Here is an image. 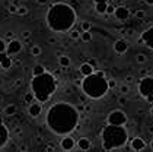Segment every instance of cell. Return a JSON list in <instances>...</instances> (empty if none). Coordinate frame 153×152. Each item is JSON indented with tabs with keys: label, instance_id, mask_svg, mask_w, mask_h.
Listing matches in <instances>:
<instances>
[{
	"label": "cell",
	"instance_id": "6da1fadb",
	"mask_svg": "<svg viewBox=\"0 0 153 152\" xmlns=\"http://www.w3.org/2000/svg\"><path fill=\"white\" fill-rule=\"evenodd\" d=\"M79 111L70 103H56L47 111L45 124L56 135H69L79 124Z\"/></svg>",
	"mask_w": 153,
	"mask_h": 152
},
{
	"label": "cell",
	"instance_id": "7a4b0ae2",
	"mask_svg": "<svg viewBox=\"0 0 153 152\" xmlns=\"http://www.w3.org/2000/svg\"><path fill=\"white\" fill-rule=\"evenodd\" d=\"M76 12L67 3H56L47 12V25L54 32H67L76 23Z\"/></svg>",
	"mask_w": 153,
	"mask_h": 152
},
{
	"label": "cell",
	"instance_id": "3957f363",
	"mask_svg": "<svg viewBox=\"0 0 153 152\" xmlns=\"http://www.w3.org/2000/svg\"><path fill=\"white\" fill-rule=\"evenodd\" d=\"M56 89H57V81H56L54 75H51L48 72H44L42 75L34 76L32 81H31V91L34 94L35 100L39 101L41 104L47 103L54 95Z\"/></svg>",
	"mask_w": 153,
	"mask_h": 152
},
{
	"label": "cell",
	"instance_id": "277c9868",
	"mask_svg": "<svg viewBox=\"0 0 153 152\" xmlns=\"http://www.w3.org/2000/svg\"><path fill=\"white\" fill-rule=\"evenodd\" d=\"M128 139V132L124 126L106 124L102 130V148L105 151H112L123 148Z\"/></svg>",
	"mask_w": 153,
	"mask_h": 152
},
{
	"label": "cell",
	"instance_id": "5b68a950",
	"mask_svg": "<svg viewBox=\"0 0 153 152\" xmlns=\"http://www.w3.org/2000/svg\"><path fill=\"white\" fill-rule=\"evenodd\" d=\"M82 91L91 100H101L109 91L108 81L105 76H101L94 72L92 75L85 76V79L82 81Z\"/></svg>",
	"mask_w": 153,
	"mask_h": 152
},
{
	"label": "cell",
	"instance_id": "8992f818",
	"mask_svg": "<svg viewBox=\"0 0 153 152\" xmlns=\"http://www.w3.org/2000/svg\"><path fill=\"white\" fill-rule=\"evenodd\" d=\"M137 89L143 98H147V97H153V76L149 75H144L139 81L137 85Z\"/></svg>",
	"mask_w": 153,
	"mask_h": 152
},
{
	"label": "cell",
	"instance_id": "52a82bcc",
	"mask_svg": "<svg viewBox=\"0 0 153 152\" xmlns=\"http://www.w3.org/2000/svg\"><path fill=\"white\" fill-rule=\"evenodd\" d=\"M127 114L121 110H114L111 111L106 117V123L108 124H115V126H124L127 123Z\"/></svg>",
	"mask_w": 153,
	"mask_h": 152
},
{
	"label": "cell",
	"instance_id": "ba28073f",
	"mask_svg": "<svg viewBox=\"0 0 153 152\" xmlns=\"http://www.w3.org/2000/svg\"><path fill=\"white\" fill-rule=\"evenodd\" d=\"M22 48H24V44L19 41V40H10L9 41V44L6 47V53L9 54V56H15V54H19L21 51H22Z\"/></svg>",
	"mask_w": 153,
	"mask_h": 152
},
{
	"label": "cell",
	"instance_id": "9c48e42d",
	"mask_svg": "<svg viewBox=\"0 0 153 152\" xmlns=\"http://www.w3.org/2000/svg\"><path fill=\"white\" fill-rule=\"evenodd\" d=\"M140 38H141V41H143V46H146L147 48L153 50V25L150 28H147L146 31H143Z\"/></svg>",
	"mask_w": 153,
	"mask_h": 152
},
{
	"label": "cell",
	"instance_id": "30bf717a",
	"mask_svg": "<svg viewBox=\"0 0 153 152\" xmlns=\"http://www.w3.org/2000/svg\"><path fill=\"white\" fill-rule=\"evenodd\" d=\"M114 16L117 18L118 21L124 22V21H127L130 18V9L126 7V6H117V7H115V12H114Z\"/></svg>",
	"mask_w": 153,
	"mask_h": 152
},
{
	"label": "cell",
	"instance_id": "8fae6325",
	"mask_svg": "<svg viewBox=\"0 0 153 152\" xmlns=\"http://www.w3.org/2000/svg\"><path fill=\"white\" fill-rule=\"evenodd\" d=\"M28 113H29V116L31 117H38L41 113H42V105H41V103L39 101H32L31 103V105H29V108H28Z\"/></svg>",
	"mask_w": 153,
	"mask_h": 152
},
{
	"label": "cell",
	"instance_id": "7c38bea8",
	"mask_svg": "<svg viewBox=\"0 0 153 152\" xmlns=\"http://www.w3.org/2000/svg\"><path fill=\"white\" fill-rule=\"evenodd\" d=\"M74 146H76L74 139H73L71 136H67V135H66V136L61 139V142H60V148H61L63 151H71Z\"/></svg>",
	"mask_w": 153,
	"mask_h": 152
},
{
	"label": "cell",
	"instance_id": "4fadbf2b",
	"mask_svg": "<svg viewBox=\"0 0 153 152\" xmlns=\"http://www.w3.org/2000/svg\"><path fill=\"white\" fill-rule=\"evenodd\" d=\"M130 148L133 149V151H143L144 148H146V142L139 138V136H136V138H133L131 142H130Z\"/></svg>",
	"mask_w": 153,
	"mask_h": 152
},
{
	"label": "cell",
	"instance_id": "5bb4252c",
	"mask_svg": "<svg viewBox=\"0 0 153 152\" xmlns=\"http://www.w3.org/2000/svg\"><path fill=\"white\" fill-rule=\"evenodd\" d=\"M127 50H128V44L126 40H117L114 43V51L117 54H124V53H127Z\"/></svg>",
	"mask_w": 153,
	"mask_h": 152
},
{
	"label": "cell",
	"instance_id": "9a60e30c",
	"mask_svg": "<svg viewBox=\"0 0 153 152\" xmlns=\"http://www.w3.org/2000/svg\"><path fill=\"white\" fill-rule=\"evenodd\" d=\"M7 140H9V130L1 123L0 124V148H3L7 143Z\"/></svg>",
	"mask_w": 153,
	"mask_h": 152
},
{
	"label": "cell",
	"instance_id": "2e32d148",
	"mask_svg": "<svg viewBox=\"0 0 153 152\" xmlns=\"http://www.w3.org/2000/svg\"><path fill=\"white\" fill-rule=\"evenodd\" d=\"M79 72L82 73V76H89V75H92L95 72V69L86 61V63H82V64L79 66Z\"/></svg>",
	"mask_w": 153,
	"mask_h": 152
},
{
	"label": "cell",
	"instance_id": "e0dca14e",
	"mask_svg": "<svg viewBox=\"0 0 153 152\" xmlns=\"http://www.w3.org/2000/svg\"><path fill=\"white\" fill-rule=\"evenodd\" d=\"M91 146H92V143H91V140L88 139V138H80L79 142H77V148L80 151H89Z\"/></svg>",
	"mask_w": 153,
	"mask_h": 152
},
{
	"label": "cell",
	"instance_id": "ac0fdd59",
	"mask_svg": "<svg viewBox=\"0 0 153 152\" xmlns=\"http://www.w3.org/2000/svg\"><path fill=\"white\" fill-rule=\"evenodd\" d=\"M59 63H60V66L63 67V69H66V67H69L70 66V63H71V60H70V57L69 56H60L59 57Z\"/></svg>",
	"mask_w": 153,
	"mask_h": 152
},
{
	"label": "cell",
	"instance_id": "d6986e66",
	"mask_svg": "<svg viewBox=\"0 0 153 152\" xmlns=\"http://www.w3.org/2000/svg\"><path fill=\"white\" fill-rule=\"evenodd\" d=\"M108 7V1H101V3H95V10L98 13H105Z\"/></svg>",
	"mask_w": 153,
	"mask_h": 152
},
{
	"label": "cell",
	"instance_id": "ffe728a7",
	"mask_svg": "<svg viewBox=\"0 0 153 152\" xmlns=\"http://www.w3.org/2000/svg\"><path fill=\"white\" fill-rule=\"evenodd\" d=\"M16 111H18V107H16L15 104H9L6 108H4V114H6V116H9V117L15 116V114H16Z\"/></svg>",
	"mask_w": 153,
	"mask_h": 152
},
{
	"label": "cell",
	"instance_id": "44dd1931",
	"mask_svg": "<svg viewBox=\"0 0 153 152\" xmlns=\"http://www.w3.org/2000/svg\"><path fill=\"white\" fill-rule=\"evenodd\" d=\"M0 67H1V69H4V70L10 69V67H12V57H10V56H7L3 61H0Z\"/></svg>",
	"mask_w": 153,
	"mask_h": 152
},
{
	"label": "cell",
	"instance_id": "7402d4cb",
	"mask_svg": "<svg viewBox=\"0 0 153 152\" xmlns=\"http://www.w3.org/2000/svg\"><path fill=\"white\" fill-rule=\"evenodd\" d=\"M44 72H47V70H45V67H44L42 64H35V67L32 69V75H34V76H38V75H42Z\"/></svg>",
	"mask_w": 153,
	"mask_h": 152
},
{
	"label": "cell",
	"instance_id": "603a6c76",
	"mask_svg": "<svg viewBox=\"0 0 153 152\" xmlns=\"http://www.w3.org/2000/svg\"><path fill=\"white\" fill-rule=\"evenodd\" d=\"M80 40L85 41V43L92 41V34H91V31H82V34H80Z\"/></svg>",
	"mask_w": 153,
	"mask_h": 152
},
{
	"label": "cell",
	"instance_id": "cb8c5ba5",
	"mask_svg": "<svg viewBox=\"0 0 153 152\" xmlns=\"http://www.w3.org/2000/svg\"><path fill=\"white\" fill-rule=\"evenodd\" d=\"M41 53H42V48H41L39 46H32V47H31V54H32V56L38 57Z\"/></svg>",
	"mask_w": 153,
	"mask_h": 152
},
{
	"label": "cell",
	"instance_id": "d4e9b609",
	"mask_svg": "<svg viewBox=\"0 0 153 152\" xmlns=\"http://www.w3.org/2000/svg\"><path fill=\"white\" fill-rule=\"evenodd\" d=\"M91 28H92V23L89 21H82L80 22V31H91Z\"/></svg>",
	"mask_w": 153,
	"mask_h": 152
},
{
	"label": "cell",
	"instance_id": "484cf974",
	"mask_svg": "<svg viewBox=\"0 0 153 152\" xmlns=\"http://www.w3.org/2000/svg\"><path fill=\"white\" fill-rule=\"evenodd\" d=\"M80 34H82V31H77V29H71L70 31V38L71 40H80Z\"/></svg>",
	"mask_w": 153,
	"mask_h": 152
},
{
	"label": "cell",
	"instance_id": "4316f807",
	"mask_svg": "<svg viewBox=\"0 0 153 152\" xmlns=\"http://www.w3.org/2000/svg\"><path fill=\"white\" fill-rule=\"evenodd\" d=\"M26 13H28V9L25 6H19L18 10H16V15H19V16H25Z\"/></svg>",
	"mask_w": 153,
	"mask_h": 152
},
{
	"label": "cell",
	"instance_id": "83f0119b",
	"mask_svg": "<svg viewBox=\"0 0 153 152\" xmlns=\"http://www.w3.org/2000/svg\"><path fill=\"white\" fill-rule=\"evenodd\" d=\"M24 100L26 101V103H29V104H31V103H32V101L35 100V97H34V94H32V91H31V92H28V94H26V95L24 97Z\"/></svg>",
	"mask_w": 153,
	"mask_h": 152
},
{
	"label": "cell",
	"instance_id": "f1b7e54d",
	"mask_svg": "<svg viewBox=\"0 0 153 152\" xmlns=\"http://www.w3.org/2000/svg\"><path fill=\"white\" fill-rule=\"evenodd\" d=\"M130 91V88H128V83H123L121 86H120V92L121 94H124V95H127Z\"/></svg>",
	"mask_w": 153,
	"mask_h": 152
},
{
	"label": "cell",
	"instance_id": "f546056e",
	"mask_svg": "<svg viewBox=\"0 0 153 152\" xmlns=\"http://www.w3.org/2000/svg\"><path fill=\"white\" fill-rule=\"evenodd\" d=\"M136 60H137V63H140V64H143V63H146V61H147V57H146L144 54H137V57H136Z\"/></svg>",
	"mask_w": 153,
	"mask_h": 152
},
{
	"label": "cell",
	"instance_id": "4dcf8cb0",
	"mask_svg": "<svg viewBox=\"0 0 153 152\" xmlns=\"http://www.w3.org/2000/svg\"><path fill=\"white\" fill-rule=\"evenodd\" d=\"M106 81H108V88H109V89L117 88V81H115V79H106Z\"/></svg>",
	"mask_w": 153,
	"mask_h": 152
},
{
	"label": "cell",
	"instance_id": "1f68e13d",
	"mask_svg": "<svg viewBox=\"0 0 153 152\" xmlns=\"http://www.w3.org/2000/svg\"><path fill=\"white\" fill-rule=\"evenodd\" d=\"M118 103H120L121 105H126L127 103H128V98H127V97H126V95L123 94V95H121V97L118 98Z\"/></svg>",
	"mask_w": 153,
	"mask_h": 152
},
{
	"label": "cell",
	"instance_id": "d6a6232c",
	"mask_svg": "<svg viewBox=\"0 0 153 152\" xmlns=\"http://www.w3.org/2000/svg\"><path fill=\"white\" fill-rule=\"evenodd\" d=\"M114 12H115V6L114 4H108V7H106V15H114Z\"/></svg>",
	"mask_w": 153,
	"mask_h": 152
},
{
	"label": "cell",
	"instance_id": "836d02e7",
	"mask_svg": "<svg viewBox=\"0 0 153 152\" xmlns=\"http://www.w3.org/2000/svg\"><path fill=\"white\" fill-rule=\"evenodd\" d=\"M136 18H137V19H144V18H146V12L144 10H137L136 12Z\"/></svg>",
	"mask_w": 153,
	"mask_h": 152
},
{
	"label": "cell",
	"instance_id": "e575fe53",
	"mask_svg": "<svg viewBox=\"0 0 153 152\" xmlns=\"http://www.w3.org/2000/svg\"><path fill=\"white\" fill-rule=\"evenodd\" d=\"M6 47H7V44L4 43V40L0 38V53H1V51H6Z\"/></svg>",
	"mask_w": 153,
	"mask_h": 152
},
{
	"label": "cell",
	"instance_id": "d590c367",
	"mask_svg": "<svg viewBox=\"0 0 153 152\" xmlns=\"http://www.w3.org/2000/svg\"><path fill=\"white\" fill-rule=\"evenodd\" d=\"M21 37H22V38H29V37H31V31H29V29L22 31V32H21Z\"/></svg>",
	"mask_w": 153,
	"mask_h": 152
},
{
	"label": "cell",
	"instance_id": "8d00e7d4",
	"mask_svg": "<svg viewBox=\"0 0 153 152\" xmlns=\"http://www.w3.org/2000/svg\"><path fill=\"white\" fill-rule=\"evenodd\" d=\"M88 63H89L94 69H98V61H96L95 58H89V61H88Z\"/></svg>",
	"mask_w": 153,
	"mask_h": 152
},
{
	"label": "cell",
	"instance_id": "74e56055",
	"mask_svg": "<svg viewBox=\"0 0 153 152\" xmlns=\"http://www.w3.org/2000/svg\"><path fill=\"white\" fill-rule=\"evenodd\" d=\"M7 9H9V12H10V13H16V10H18V6H16V4H9V7H7Z\"/></svg>",
	"mask_w": 153,
	"mask_h": 152
},
{
	"label": "cell",
	"instance_id": "f35d334b",
	"mask_svg": "<svg viewBox=\"0 0 153 152\" xmlns=\"http://www.w3.org/2000/svg\"><path fill=\"white\" fill-rule=\"evenodd\" d=\"M48 44H57V38L56 37H50L48 38Z\"/></svg>",
	"mask_w": 153,
	"mask_h": 152
},
{
	"label": "cell",
	"instance_id": "ab89813d",
	"mask_svg": "<svg viewBox=\"0 0 153 152\" xmlns=\"http://www.w3.org/2000/svg\"><path fill=\"white\" fill-rule=\"evenodd\" d=\"M133 81H134V76H133V75H128V76H126V83H131Z\"/></svg>",
	"mask_w": 153,
	"mask_h": 152
},
{
	"label": "cell",
	"instance_id": "60d3db41",
	"mask_svg": "<svg viewBox=\"0 0 153 152\" xmlns=\"http://www.w3.org/2000/svg\"><path fill=\"white\" fill-rule=\"evenodd\" d=\"M7 56H9V54H7L6 51H1V53H0V61H3L4 58L7 57Z\"/></svg>",
	"mask_w": 153,
	"mask_h": 152
},
{
	"label": "cell",
	"instance_id": "b9f144b4",
	"mask_svg": "<svg viewBox=\"0 0 153 152\" xmlns=\"http://www.w3.org/2000/svg\"><path fill=\"white\" fill-rule=\"evenodd\" d=\"M76 110H77L79 113H83V110H85V107H83V104H80V105H77V107H76Z\"/></svg>",
	"mask_w": 153,
	"mask_h": 152
},
{
	"label": "cell",
	"instance_id": "7bdbcfd3",
	"mask_svg": "<svg viewBox=\"0 0 153 152\" xmlns=\"http://www.w3.org/2000/svg\"><path fill=\"white\" fill-rule=\"evenodd\" d=\"M36 3H38V4H47L48 0H36Z\"/></svg>",
	"mask_w": 153,
	"mask_h": 152
},
{
	"label": "cell",
	"instance_id": "ee69618b",
	"mask_svg": "<svg viewBox=\"0 0 153 152\" xmlns=\"http://www.w3.org/2000/svg\"><path fill=\"white\" fill-rule=\"evenodd\" d=\"M6 37H7L9 40H12V38H13V32H12V31H9V32H6Z\"/></svg>",
	"mask_w": 153,
	"mask_h": 152
},
{
	"label": "cell",
	"instance_id": "f6af8a7d",
	"mask_svg": "<svg viewBox=\"0 0 153 152\" xmlns=\"http://www.w3.org/2000/svg\"><path fill=\"white\" fill-rule=\"evenodd\" d=\"M45 149H47V151H53V149H54V146H53V145H47V146H45Z\"/></svg>",
	"mask_w": 153,
	"mask_h": 152
},
{
	"label": "cell",
	"instance_id": "bcb514c9",
	"mask_svg": "<svg viewBox=\"0 0 153 152\" xmlns=\"http://www.w3.org/2000/svg\"><path fill=\"white\" fill-rule=\"evenodd\" d=\"M144 3L149 4V6H153V0H144Z\"/></svg>",
	"mask_w": 153,
	"mask_h": 152
},
{
	"label": "cell",
	"instance_id": "7dc6e473",
	"mask_svg": "<svg viewBox=\"0 0 153 152\" xmlns=\"http://www.w3.org/2000/svg\"><path fill=\"white\" fill-rule=\"evenodd\" d=\"M146 101H147V103H153V97H147Z\"/></svg>",
	"mask_w": 153,
	"mask_h": 152
},
{
	"label": "cell",
	"instance_id": "c3c4849f",
	"mask_svg": "<svg viewBox=\"0 0 153 152\" xmlns=\"http://www.w3.org/2000/svg\"><path fill=\"white\" fill-rule=\"evenodd\" d=\"M26 149H28V146H26V145H22V146H21V151H26Z\"/></svg>",
	"mask_w": 153,
	"mask_h": 152
},
{
	"label": "cell",
	"instance_id": "681fc988",
	"mask_svg": "<svg viewBox=\"0 0 153 152\" xmlns=\"http://www.w3.org/2000/svg\"><path fill=\"white\" fill-rule=\"evenodd\" d=\"M101 1H108V0H94V3H101Z\"/></svg>",
	"mask_w": 153,
	"mask_h": 152
},
{
	"label": "cell",
	"instance_id": "f907efd6",
	"mask_svg": "<svg viewBox=\"0 0 153 152\" xmlns=\"http://www.w3.org/2000/svg\"><path fill=\"white\" fill-rule=\"evenodd\" d=\"M150 149H152V151H153V139L150 140Z\"/></svg>",
	"mask_w": 153,
	"mask_h": 152
},
{
	"label": "cell",
	"instance_id": "816d5d0a",
	"mask_svg": "<svg viewBox=\"0 0 153 152\" xmlns=\"http://www.w3.org/2000/svg\"><path fill=\"white\" fill-rule=\"evenodd\" d=\"M149 132H150V133H153V126H152L150 129H149Z\"/></svg>",
	"mask_w": 153,
	"mask_h": 152
},
{
	"label": "cell",
	"instance_id": "f5cc1de1",
	"mask_svg": "<svg viewBox=\"0 0 153 152\" xmlns=\"http://www.w3.org/2000/svg\"><path fill=\"white\" fill-rule=\"evenodd\" d=\"M0 103H3V97L1 95H0Z\"/></svg>",
	"mask_w": 153,
	"mask_h": 152
},
{
	"label": "cell",
	"instance_id": "db71d44e",
	"mask_svg": "<svg viewBox=\"0 0 153 152\" xmlns=\"http://www.w3.org/2000/svg\"><path fill=\"white\" fill-rule=\"evenodd\" d=\"M150 114H152V116H153V107H152V108H150Z\"/></svg>",
	"mask_w": 153,
	"mask_h": 152
},
{
	"label": "cell",
	"instance_id": "11a10c76",
	"mask_svg": "<svg viewBox=\"0 0 153 152\" xmlns=\"http://www.w3.org/2000/svg\"><path fill=\"white\" fill-rule=\"evenodd\" d=\"M1 123H3V118H1V117H0V124H1Z\"/></svg>",
	"mask_w": 153,
	"mask_h": 152
}]
</instances>
